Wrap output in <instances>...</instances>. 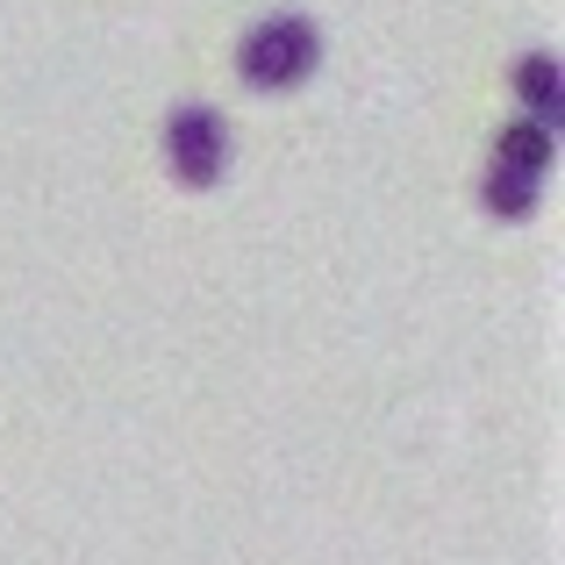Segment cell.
Listing matches in <instances>:
<instances>
[{
  "label": "cell",
  "mask_w": 565,
  "mask_h": 565,
  "mask_svg": "<svg viewBox=\"0 0 565 565\" xmlns=\"http://www.w3.org/2000/svg\"><path fill=\"white\" fill-rule=\"evenodd\" d=\"M316 57H322L316 22H301V14H273V22H258L244 36L236 72H244L258 94H279V86H301L308 72H316Z\"/></svg>",
  "instance_id": "cell-1"
},
{
  "label": "cell",
  "mask_w": 565,
  "mask_h": 565,
  "mask_svg": "<svg viewBox=\"0 0 565 565\" xmlns=\"http://www.w3.org/2000/svg\"><path fill=\"white\" fill-rule=\"evenodd\" d=\"M515 94L537 108V122H558V108H565V86H558V65L544 51H530L523 65H515Z\"/></svg>",
  "instance_id": "cell-3"
},
{
  "label": "cell",
  "mask_w": 565,
  "mask_h": 565,
  "mask_svg": "<svg viewBox=\"0 0 565 565\" xmlns=\"http://www.w3.org/2000/svg\"><path fill=\"white\" fill-rule=\"evenodd\" d=\"M166 158L186 186H215L222 180V158H230V137H222V115L207 108H180L166 122Z\"/></svg>",
  "instance_id": "cell-2"
},
{
  "label": "cell",
  "mask_w": 565,
  "mask_h": 565,
  "mask_svg": "<svg viewBox=\"0 0 565 565\" xmlns=\"http://www.w3.org/2000/svg\"><path fill=\"white\" fill-rule=\"evenodd\" d=\"M487 207H494V215H530V207H537V172L494 166V180H487Z\"/></svg>",
  "instance_id": "cell-5"
},
{
  "label": "cell",
  "mask_w": 565,
  "mask_h": 565,
  "mask_svg": "<svg viewBox=\"0 0 565 565\" xmlns=\"http://www.w3.org/2000/svg\"><path fill=\"white\" fill-rule=\"evenodd\" d=\"M501 166H515V172H544V166H552V122H523V129H509V137H501Z\"/></svg>",
  "instance_id": "cell-4"
}]
</instances>
